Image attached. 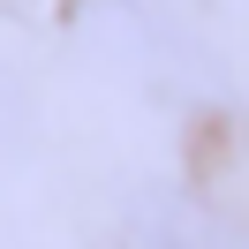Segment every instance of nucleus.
Returning a JSON list of instances; mask_svg holds the SVG:
<instances>
[{"instance_id":"7ed1b4c3","label":"nucleus","mask_w":249,"mask_h":249,"mask_svg":"<svg viewBox=\"0 0 249 249\" xmlns=\"http://www.w3.org/2000/svg\"><path fill=\"white\" fill-rule=\"evenodd\" d=\"M8 143H31V91L0 68V151Z\"/></svg>"},{"instance_id":"f257e3e1","label":"nucleus","mask_w":249,"mask_h":249,"mask_svg":"<svg viewBox=\"0 0 249 249\" xmlns=\"http://www.w3.org/2000/svg\"><path fill=\"white\" fill-rule=\"evenodd\" d=\"M76 46L106 76H121L159 113H212L227 106V68L219 53L189 31L174 0H83L76 8Z\"/></svg>"},{"instance_id":"f03ea898","label":"nucleus","mask_w":249,"mask_h":249,"mask_svg":"<svg viewBox=\"0 0 249 249\" xmlns=\"http://www.w3.org/2000/svg\"><path fill=\"white\" fill-rule=\"evenodd\" d=\"M121 227L136 249H249V219L227 212L219 196H196L181 181H143L128 189Z\"/></svg>"}]
</instances>
